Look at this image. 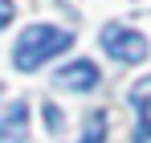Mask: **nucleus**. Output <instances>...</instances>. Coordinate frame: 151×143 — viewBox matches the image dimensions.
I'll use <instances>...</instances> for the list:
<instances>
[{"label": "nucleus", "instance_id": "nucleus-1", "mask_svg": "<svg viewBox=\"0 0 151 143\" xmlns=\"http://www.w3.org/2000/svg\"><path fill=\"white\" fill-rule=\"evenodd\" d=\"M74 45V37L65 33V29H53V25H33V29H25L21 33V41H17V49H12V66L17 70H41L49 57H57V53H65V49Z\"/></svg>", "mask_w": 151, "mask_h": 143}, {"label": "nucleus", "instance_id": "nucleus-2", "mask_svg": "<svg viewBox=\"0 0 151 143\" xmlns=\"http://www.w3.org/2000/svg\"><path fill=\"white\" fill-rule=\"evenodd\" d=\"M102 49L114 57V61H127V66H139L147 61V37L135 33V29H123V25H106L102 29Z\"/></svg>", "mask_w": 151, "mask_h": 143}, {"label": "nucleus", "instance_id": "nucleus-3", "mask_svg": "<svg viewBox=\"0 0 151 143\" xmlns=\"http://www.w3.org/2000/svg\"><path fill=\"white\" fill-rule=\"evenodd\" d=\"M131 106L139 115V131H135V143H151V78H139L131 86Z\"/></svg>", "mask_w": 151, "mask_h": 143}, {"label": "nucleus", "instance_id": "nucleus-4", "mask_svg": "<svg viewBox=\"0 0 151 143\" xmlns=\"http://www.w3.org/2000/svg\"><path fill=\"white\" fill-rule=\"evenodd\" d=\"M57 86L61 90H94L98 86V66L94 61H74V66L57 70Z\"/></svg>", "mask_w": 151, "mask_h": 143}, {"label": "nucleus", "instance_id": "nucleus-5", "mask_svg": "<svg viewBox=\"0 0 151 143\" xmlns=\"http://www.w3.org/2000/svg\"><path fill=\"white\" fill-rule=\"evenodd\" d=\"M25 139H29V106L12 102L0 119V143H25Z\"/></svg>", "mask_w": 151, "mask_h": 143}, {"label": "nucleus", "instance_id": "nucleus-6", "mask_svg": "<svg viewBox=\"0 0 151 143\" xmlns=\"http://www.w3.org/2000/svg\"><path fill=\"white\" fill-rule=\"evenodd\" d=\"M106 139V115H90V123H86V135L78 143H102Z\"/></svg>", "mask_w": 151, "mask_h": 143}, {"label": "nucleus", "instance_id": "nucleus-7", "mask_svg": "<svg viewBox=\"0 0 151 143\" xmlns=\"http://www.w3.org/2000/svg\"><path fill=\"white\" fill-rule=\"evenodd\" d=\"M12 21V0H0V29Z\"/></svg>", "mask_w": 151, "mask_h": 143}]
</instances>
